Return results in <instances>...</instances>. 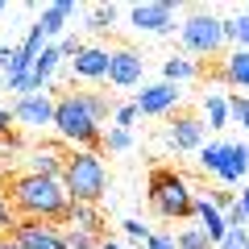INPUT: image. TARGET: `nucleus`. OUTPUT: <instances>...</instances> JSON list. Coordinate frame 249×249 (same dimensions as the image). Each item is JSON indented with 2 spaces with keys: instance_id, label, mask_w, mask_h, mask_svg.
<instances>
[{
  "instance_id": "1",
  "label": "nucleus",
  "mask_w": 249,
  "mask_h": 249,
  "mask_svg": "<svg viewBox=\"0 0 249 249\" xmlns=\"http://www.w3.org/2000/svg\"><path fill=\"white\" fill-rule=\"evenodd\" d=\"M9 204L17 212V220H46V224H62L71 199L62 191V178H46V175H17L9 183Z\"/></svg>"
},
{
  "instance_id": "2",
  "label": "nucleus",
  "mask_w": 249,
  "mask_h": 249,
  "mask_svg": "<svg viewBox=\"0 0 249 249\" xmlns=\"http://www.w3.org/2000/svg\"><path fill=\"white\" fill-rule=\"evenodd\" d=\"M62 191L71 204H96L104 199L108 191V170H104V158L100 150H71L62 158Z\"/></svg>"
},
{
  "instance_id": "3",
  "label": "nucleus",
  "mask_w": 249,
  "mask_h": 249,
  "mask_svg": "<svg viewBox=\"0 0 249 249\" xmlns=\"http://www.w3.org/2000/svg\"><path fill=\"white\" fill-rule=\"evenodd\" d=\"M50 129L67 145H75V150H100V137H104V129H100V124L91 121V112L83 108L79 91H62V96H54V124H50Z\"/></svg>"
},
{
  "instance_id": "4",
  "label": "nucleus",
  "mask_w": 249,
  "mask_h": 249,
  "mask_svg": "<svg viewBox=\"0 0 249 249\" xmlns=\"http://www.w3.org/2000/svg\"><path fill=\"white\" fill-rule=\"evenodd\" d=\"M150 208H154L158 220H191L196 191H191L187 178L175 175V170H154L150 175Z\"/></svg>"
},
{
  "instance_id": "5",
  "label": "nucleus",
  "mask_w": 249,
  "mask_h": 249,
  "mask_svg": "<svg viewBox=\"0 0 249 249\" xmlns=\"http://www.w3.org/2000/svg\"><path fill=\"white\" fill-rule=\"evenodd\" d=\"M178 37H183V50L196 54V58H216V54L224 50L220 17H216V13H204V9H196L183 25H178Z\"/></svg>"
},
{
  "instance_id": "6",
  "label": "nucleus",
  "mask_w": 249,
  "mask_h": 249,
  "mask_svg": "<svg viewBox=\"0 0 249 249\" xmlns=\"http://www.w3.org/2000/svg\"><path fill=\"white\" fill-rule=\"evenodd\" d=\"M13 124L17 129H29V133H42L54 124V96L50 91H29V96H17L13 100Z\"/></svg>"
},
{
  "instance_id": "7",
  "label": "nucleus",
  "mask_w": 249,
  "mask_h": 249,
  "mask_svg": "<svg viewBox=\"0 0 249 249\" xmlns=\"http://www.w3.org/2000/svg\"><path fill=\"white\" fill-rule=\"evenodd\" d=\"M183 104V88H175V83H145L142 91L133 96V108H137V116H166V112H175V108Z\"/></svg>"
},
{
  "instance_id": "8",
  "label": "nucleus",
  "mask_w": 249,
  "mask_h": 249,
  "mask_svg": "<svg viewBox=\"0 0 249 249\" xmlns=\"http://www.w3.org/2000/svg\"><path fill=\"white\" fill-rule=\"evenodd\" d=\"M142 75H145L142 50H133V46H116L112 58H108V79H104V83H112V88L124 91V88H137Z\"/></svg>"
},
{
  "instance_id": "9",
  "label": "nucleus",
  "mask_w": 249,
  "mask_h": 249,
  "mask_svg": "<svg viewBox=\"0 0 249 249\" xmlns=\"http://www.w3.org/2000/svg\"><path fill=\"white\" fill-rule=\"evenodd\" d=\"M129 25H133L137 34H170V29H175V4H170V0L133 4V9H129Z\"/></svg>"
},
{
  "instance_id": "10",
  "label": "nucleus",
  "mask_w": 249,
  "mask_h": 249,
  "mask_svg": "<svg viewBox=\"0 0 249 249\" xmlns=\"http://www.w3.org/2000/svg\"><path fill=\"white\" fill-rule=\"evenodd\" d=\"M21 249H67L58 224H46V220H17L9 232Z\"/></svg>"
},
{
  "instance_id": "11",
  "label": "nucleus",
  "mask_w": 249,
  "mask_h": 249,
  "mask_svg": "<svg viewBox=\"0 0 249 249\" xmlns=\"http://www.w3.org/2000/svg\"><path fill=\"white\" fill-rule=\"evenodd\" d=\"M108 58H112L108 46H88V42H83L79 54L71 58L75 79H83V83H104V79H108Z\"/></svg>"
},
{
  "instance_id": "12",
  "label": "nucleus",
  "mask_w": 249,
  "mask_h": 249,
  "mask_svg": "<svg viewBox=\"0 0 249 249\" xmlns=\"http://www.w3.org/2000/svg\"><path fill=\"white\" fill-rule=\"evenodd\" d=\"M204 121L199 116H191V112H183V116H175L170 121V129H166V145L170 150H178V154H196L199 145H204Z\"/></svg>"
},
{
  "instance_id": "13",
  "label": "nucleus",
  "mask_w": 249,
  "mask_h": 249,
  "mask_svg": "<svg viewBox=\"0 0 249 249\" xmlns=\"http://www.w3.org/2000/svg\"><path fill=\"white\" fill-rule=\"evenodd\" d=\"M216 178H220L224 187H237V183H245V178H249V145L245 142H224Z\"/></svg>"
},
{
  "instance_id": "14",
  "label": "nucleus",
  "mask_w": 249,
  "mask_h": 249,
  "mask_svg": "<svg viewBox=\"0 0 249 249\" xmlns=\"http://www.w3.org/2000/svg\"><path fill=\"white\" fill-rule=\"evenodd\" d=\"M62 158H67V154H62L58 145H34V150H25V158H21V175L58 178L62 175Z\"/></svg>"
},
{
  "instance_id": "15",
  "label": "nucleus",
  "mask_w": 249,
  "mask_h": 249,
  "mask_svg": "<svg viewBox=\"0 0 249 249\" xmlns=\"http://www.w3.org/2000/svg\"><path fill=\"white\" fill-rule=\"evenodd\" d=\"M71 17H75V0H54V4H46V9H42V17H37V25H42L46 42H54V37L62 42V34H67Z\"/></svg>"
},
{
  "instance_id": "16",
  "label": "nucleus",
  "mask_w": 249,
  "mask_h": 249,
  "mask_svg": "<svg viewBox=\"0 0 249 249\" xmlns=\"http://www.w3.org/2000/svg\"><path fill=\"white\" fill-rule=\"evenodd\" d=\"M62 224L75 232H88V237H104V220H100V208L96 204H71Z\"/></svg>"
},
{
  "instance_id": "17",
  "label": "nucleus",
  "mask_w": 249,
  "mask_h": 249,
  "mask_svg": "<svg viewBox=\"0 0 249 249\" xmlns=\"http://www.w3.org/2000/svg\"><path fill=\"white\" fill-rule=\"evenodd\" d=\"M224 79L249 96V50H237V46H232V50L224 54Z\"/></svg>"
},
{
  "instance_id": "18",
  "label": "nucleus",
  "mask_w": 249,
  "mask_h": 249,
  "mask_svg": "<svg viewBox=\"0 0 249 249\" xmlns=\"http://www.w3.org/2000/svg\"><path fill=\"white\" fill-rule=\"evenodd\" d=\"M204 129H212V133H220V129H229V104H224V91H208L204 96Z\"/></svg>"
},
{
  "instance_id": "19",
  "label": "nucleus",
  "mask_w": 249,
  "mask_h": 249,
  "mask_svg": "<svg viewBox=\"0 0 249 249\" xmlns=\"http://www.w3.org/2000/svg\"><path fill=\"white\" fill-rule=\"evenodd\" d=\"M196 75H199V67L191 58H183V54H170V58L162 62V83H175V88H178V83L196 79Z\"/></svg>"
},
{
  "instance_id": "20",
  "label": "nucleus",
  "mask_w": 249,
  "mask_h": 249,
  "mask_svg": "<svg viewBox=\"0 0 249 249\" xmlns=\"http://www.w3.org/2000/svg\"><path fill=\"white\" fill-rule=\"evenodd\" d=\"M79 96H83V108L91 112L96 124H104L108 116L116 112V96H112V91H79Z\"/></svg>"
},
{
  "instance_id": "21",
  "label": "nucleus",
  "mask_w": 249,
  "mask_h": 249,
  "mask_svg": "<svg viewBox=\"0 0 249 249\" xmlns=\"http://www.w3.org/2000/svg\"><path fill=\"white\" fill-rule=\"evenodd\" d=\"M224 42H232L237 50H249V13H232V17H220Z\"/></svg>"
},
{
  "instance_id": "22",
  "label": "nucleus",
  "mask_w": 249,
  "mask_h": 249,
  "mask_svg": "<svg viewBox=\"0 0 249 249\" xmlns=\"http://www.w3.org/2000/svg\"><path fill=\"white\" fill-rule=\"evenodd\" d=\"M224 104H229V124H241L249 133V96L241 91H224Z\"/></svg>"
},
{
  "instance_id": "23",
  "label": "nucleus",
  "mask_w": 249,
  "mask_h": 249,
  "mask_svg": "<svg viewBox=\"0 0 249 249\" xmlns=\"http://www.w3.org/2000/svg\"><path fill=\"white\" fill-rule=\"evenodd\" d=\"M116 13H121L116 4H96V9L88 13V29L91 34H108V29L116 25Z\"/></svg>"
},
{
  "instance_id": "24",
  "label": "nucleus",
  "mask_w": 249,
  "mask_h": 249,
  "mask_svg": "<svg viewBox=\"0 0 249 249\" xmlns=\"http://www.w3.org/2000/svg\"><path fill=\"white\" fill-rule=\"evenodd\" d=\"M100 145H104L108 154H129V150H133V129H116V124H112V129L100 137Z\"/></svg>"
},
{
  "instance_id": "25",
  "label": "nucleus",
  "mask_w": 249,
  "mask_h": 249,
  "mask_svg": "<svg viewBox=\"0 0 249 249\" xmlns=\"http://www.w3.org/2000/svg\"><path fill=\"white\" fill-rule=\"evenodd\" d=\"M175 249H212V241H208L196 224H187V229L175 232Z\"/></svg>"
},
{
  "instance_id": "26",
  "label": "nucleus",
  "mask_w": 249,
  "mask_h": 249,
  "mask_svg": "<svg viewBox=\"0 0 249 249\" xmlns=\"http://www.w3.org/2000/svg\"><path fill=\"white\" fill-rule=\"evenodd\" d=\"M220 150H224V142H208V145H199V166L208 170V175H216L220 170Z\"/></svg>"
},
{
  "instance_id": "27",
  "label": "nucleus",
  "mask_w": 249,
  "mask_h": 249,
  "mask_svg": "<svg viewBox=\"0 0 249 249\" xmlns=\"http://www.w3.org/2000/svg\"><path fill=\"white\" fill-rule=\"evenodd\" d=\"M121 229L124 232H129V241H133V249H145V241H150V224H142V220H137V216H129V220H121Z\"/></svg>"
},
{
  "instance_id": "28",
  "label": "nucleus",
  "mask_w": 249,
  "mask_h": 249,
  "mask_svg": "<svg viewBox=\"0 0 249 249\" xmlns=\"http://www.w3.org/2000/svg\"><path fill=\"white\" fill-rule=\"evenodd\" d=\"M13 224H17V212H13V204H9V191L0 187V237H9Z\"/></svg>"
},
{
  "instance_id": "29",
  "label": "nucleus",
  "mask_w": 249,
  "mask_h": 249,
  "mask_svg": "<svg viewBox=\"0 0 249 249\" xmlns=\"http://www.w3.org/2000/svg\"><path fill=\"white\" fill-rule=\"evenodd\" d=\"M216 249H249V229H229Z\"/></svg>"
},
{
  "instance_id": "30",
  "label": "nucleus",
  "mask_w": 249,
  "mask_h": 249,
  "mask_svg": "<svg viewBox=\"0 0 249 249\" xmlns=\"http://www.w3.org/2000/svg\"><path fill=\"white\" fill-rule=\"evenodd\" d=\"M133 121H137V108H133V104H116V112H112V124H116V129H133Z\"/></svg>"
},
{
  "instance_id": "31",
  "label": "nucleus",
  "mask_w": 249,
  "mask_h": 249,
  "mask_svg": "<svg viewBox=\"0 0 249 249\" xmlns=\"http://www.w3.org/2000/svg\"><path fill=\"white\" fill-rule=\"evenodd\" d=\"M145 249H175V237H170V232H150Z\"/></svg>"
},
{
  "instance_id": "32",
  "label": "nucleus",
  "mask_w": 249,
  "mask_h": 249,
  "mask_svg": "<svg viewBox=\"0 0 249 249\" xmlns=\"http://www.w3.org/2000/svg\"><path fill=\"white\" fill-rule=\"evenodd\" d=\"M9 133H13V112L0 108V137H9Z\"/></svg>"
},
{
  "instance_id": "33",
  "label": "nucleus",
  "mask_w": 249,
  "mask_h": 249,
  "mask_svg": "<svg viewBox=\"0 0 249 249\" xmlns=\"http://www.w3.org/2000/svg\"><path fill=\"white\" fill-rule=\"evenodd\" d=\"M237 208H241V212H245V220H249V183H245V191H241V196H237Z\"/></svg>"
},
{
  "instance_id": "34",
  "label": "nucleus",
  "mask_w": 249,
  "mask_h": 249,
  "mask_svg": "<svg viewBox=\"0 0 249 249\" xmlns=\"http://www.w3.org/2000/svg\"><path fill=\"white\" fill-rule=\"evenodd\" d=\"M96 249H124V245H116V241H112V237H104V241H100V245H96Z\"/></svg>"
},
{
  "instance_id": "35",
  "label": "nucleus",
  "mask_w": 249,
  "mask_h": 249,
  "mask_svg": "<svg viewBox=\"0 0 249 249\" xmlns=\"http://www.w3.org/2000/svg\"><path fill=\"white\" fill-rule=\"evenodd\" d=\"M0 249H21V245H17L13 237H0Z\"/></svg>"
},
{
  "instance_id": "36",
  "label": "nucleus",
  "mask_w": 249,
  "mask_h": 249,
  "mask_svg": "<svg viewBox=\"0 0 249 249\" xmlns=\"http://www.w3.org/2000/svg\"><path fill=\"white\" fill-rule=\"evenodd\" d=\"M0 187H4V170H0Z\"/></svg>"
},
{
  "instance_id": "37",
  "label": "nucleus",
  "mask_w": 249,
  "mask_h": 249,
  "mask_svg": "<svg viewBox=\"0 0 249 249\" xmlns=\"http://www.w3.org/2000/svg\"><path fill=\"white\" fill-rule=\"evenodd\" d=\"M0 13H4V4H0Z\"/></svg>"
},
{
  "instance_id": "38",
  "label": "nucleus",
  "mask_w": 249,
  "mask_h": 249,
  "mask_svg": "<svg viewBox=\"0 0 249 249\" xmlns=\"http://www.w3.org/2000/svg\"><path fill=\"white\" fill-rule=\"evenodd\" d=\"M129 249H133V245H129Z\"/></svg>"
},
{
  "instance_id": "39",
  "label": "nucleus",
  "mask_w": 249,
  "mask_h": 249,
  "mask_svg": "<svg viewBox=\"0 0 249 249\" xmlns=\"http://www.w3.org/2000/svg\"><path fill=\"white\" fill-rule=\"evenodd\" d=\"M245 145H249V142H245Z\"/></svg>"
}]
</instances>
